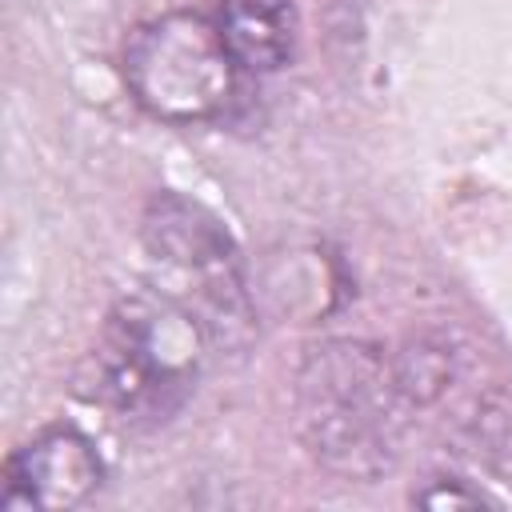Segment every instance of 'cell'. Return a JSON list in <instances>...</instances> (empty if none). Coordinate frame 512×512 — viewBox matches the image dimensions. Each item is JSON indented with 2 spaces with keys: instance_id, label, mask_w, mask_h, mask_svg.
Listing matches in <instances>:
<instances>
[{
  "instance_id": "1",
  "label": "cell",
  "mask_w": 512,
  "mask_h": 512,
  "mask_svg": "<svg viewBox=\"0 0 512 512\" xmlns=\"http://www.w3.org/2000/svg\"><path fill=\"white\" fill-rule=\"evenodd\" d=\"M292 408L308 456L340 480H380L404 452L412 404L392 352L368 340L336 336L308 348L292 380Z\"/></svg>"
},
{
  "instance_id": "2",
  "label": "cell",
  "mask_w": 512,
  "mask_h": 512,
  "mask_svg": "<svg viewBox=\"0 0 512 512\" xmlns=\"http://www.w3.org/2000/svg\"><path fill=\"white\" fill-rule=\"evenodd\" d=\"M212 336L164 288L120 296L84 360V392L112 420L156 428L172 420L196 392Z\"/></svg>"
},
{
  "instance_id": "3",
  "label": "cell",
  "mask_w": 512,
  "mask_h": 512,
  "mask_svg": "<svg viewBox=\"0 0 512 512\" xmlns=\"http://www.w3.org/2000/svg\"><path fill=\"white\" fill-rule=\"evenodd\" d=\"M140 236L168 276L160 288L204 324L216 352H240L256 320L244 260L228 228L204 204L180 192H156L144 208Z\"/></svg>"
},
{
  "instance_id": "4",
  "label": "cell",
  "mask_w": 512,
  "mask_h": 512,
  "mask_svg": "<svg viewBox=\"0 0 512 512\" xmlns=\"http://www.w3.org/2000/svg\"><path fill=\"white\" fill-rule=\"evenodd\" d=\"M236 72L216 20L184 8L140 24L124 48V80L136 104L168 124L216 120L232 104Z\"/></svg>"
},
{
  "instance_id": "5",
  "label": "cell",
  "mask_w": 512,
  "mask_h": 512,
  "mask_svg": "<svg viewBox=\"0 0 512 512\" xmlns=\"http://www.w3.org/2000/svg\"><path fill=\"white\" fill-rule=\"evenodd\" d=\"M104 484V460L76 424H48L4 464L0 512H68L88 504Z\"/></svg>"
},
{
  "instance_id": "6",
  "label": "cell",
  "mask_w": 512,
  "mask_h": 512,
  "mask_svg": "<svg viewBox=\"0 0 512 512\" xmlns=\"http://www.w3.org/2000/svg\"><path fill=\"white\" fill-rule=\"evenodd\" d=\"M216 28L240 72H280L300 44V16L292 0H220Z\"/></svg>"
},
{
  "instance_id": "7",
  "label": "cell",
  "mask_w": 512,
  "mask_h": 512,
  "mask_svg": "<svg viewBox=\"0 0 512 512\" xmlns=\"http://www.w3.org/2000/svg\"><path fill=\"white\" fill-rule=\"evenodd\" d=\"M392 368H396L404 400L416 412V408H432L448 396V388L456 384V372H460V356L444 336L424 332V336H412L400 352H392Z\"/></svg>"
},
{
  "instance_id": "8",
  "label": "cell",
  "mask_w": 512,
  "mask_h": 512,
  "mask_svg": "<svg viewBox=\"0 0 512 512\" xmlns=\"http://www.w3.org/2000/svg\"><path fill=\"white\" fill-rule=\"evenodd\" d=\"M416 500L428 504V508H476V504H488L484 492L464 488L456 476H436L424 492H416Z\"/></svg>"
}]
</instances>
